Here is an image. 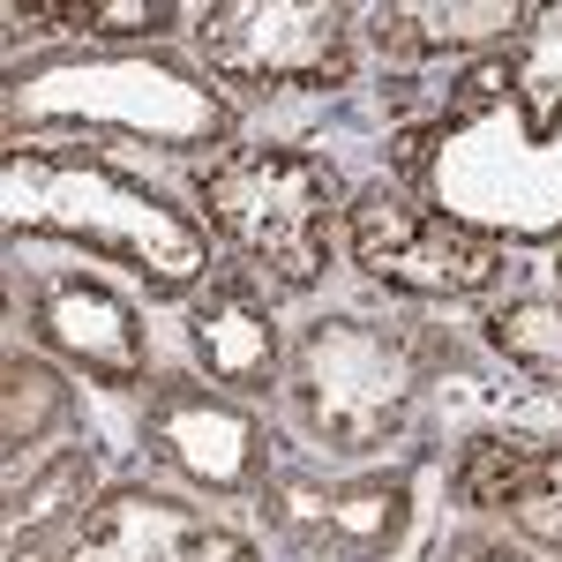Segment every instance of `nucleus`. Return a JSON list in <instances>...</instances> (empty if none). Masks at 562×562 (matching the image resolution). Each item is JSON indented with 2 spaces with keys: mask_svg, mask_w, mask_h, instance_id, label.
<instances>
[{
  "mask_svg": "<svg viewBox=\"0 0 562 562\" xmlns=\"http://www.w3.org/2000/svg\"><path fill=\"white\" fill-rule=\"evenodd\" d=\"M450 368V338L413 315H315L285 352V413L338 465H383L397 450L435 375Z\"/></svg>",
  "mask_w": 562,
  "mask_h": 562,
  "instance_id": "obj_4",
  "label": "nucleus"
},
{
  "mask_svg": "<svg viewBox=\"0 0 562 562\" xmlns=\"http://www.w3.org/2000/svg\"><path fill=\"white\" fill-rule=\"evenodd\" d=\"M0 375H8V413H0V442H8V473L38 450L45 435H60L68 420H76V383L53 368V360H38V352L8 346V360H0Z\"/></svg>",
  "mask_w": 562,
  "mask_h": 562,
  "instance_id": "obj_16",
  "label": "nucleus"
},
{
  "mask_svg": "<svg viewBox=\"0 0 562 562\" xmlns=\"http://www.w3.org/2000/svg\"><path fill=\"white\" fill-rule=\"evenodd\" d=\"M188 31L203 76L240 98H338L360 68V15L338 0H211Z\"/></svg>",
  "mask_w": 562,
  "mask_h": 562,
  "instance_id": "obj_6",
  "label": "nucleus"
},
{
  "mask_svg": "<svg viewBox=\"0 0 562 562\" xmlns=\"http://www.w3.org/2000/svg\"><path fill=\"white\" fill-rule=\"evenodd\" d=\"M23 301H31V338L60 368H76L83 383L98 390L158 383L150 375V323L121 285H105L90 270H45V278H31Z\"/></svg>",
  "mask_w": 562,
  "mask_h": 562,
  "instance_id": "obj_11",
  "label": "nucleus"
},
{
  "mask_svg": "<svg viewBox=\"0 0 562 562\" xmlns=\"http://www.w3.org/2000/svg\"><path fill=\"white\" fill-rule=\"evenodd\" d=\"M98 450L76 442V450H53L38 465H15L8 473V562L38 555V548H60L76 525L90 518L98 503Z\"/></svg>",
  "mask_w": 562,
  "mask_h": 562,
  "instance_id": "obj_14",
  "label": "nucleus"
},
{
  "mask_svg": "<svg viewBox=\"0 0 562 562\" xmlns=\"http://www.w3.org/2000/svg\"><path fill=\"white\" fill-rule=\"evenodd\" d=\"M435 562H540V555L518 548V540H503V532H458V540L435 548Z\"/></svg>",
  "mask_w": 562,
  "mask_h": 562,
  "instance_id": "obj_19",
  "label": "nucleus"
},
{
  "mask_svg": "<svg viewBox=\"0 0 562 562\" xmlns=\"http://www.w3.org/2000/svg\"><path fill=\"white\" fill-rule=\"evenodd\" d=\"M180 338L195 352L203 383H217L225 397H285V352H293V338L278 330L256 270H225L217 262L211 278L188 293Z\"/></svg>",
  "mask_w": 562,
  "mask_h": 562,
  "instance_id": "obj_12",
  "label": "nucleus"
},
{
  "mask_svg": "<svg viewBox=\"0 0 562 562\" xmlns=\"http://www.w3.org/2000/svg\"><path fill=\"white\" fill-rule=\"evenodd\" d=\"M390 180L503 256L562 248V45L540 31L458 68L390 128Z\"/></svg>",
  "mask_w": 562,
  "mask_h": 562,
  "instance_id": "obj_1",
  "label": "nucleus"
},
{
  "mask_svg": "<svg viewBox=\"0 0 562 562\" xmlns=\"http://www.w3.org/2000/svg\"><path fill=\"white\" fill-rule=\"evenodd\" d=\"M256 503L285 548L323 562H390L413 532V510H420L405 465H346V473L278 465Z\"/></svg>",
  "mask_w": 562,
  "mask_h": 562,
  "instance_id": "obj_9",
  "label": "nucleus"
},
{
  "mask_svg": "<svg viewBox=\"0 0 562 562\" xmlns=\"http://www.w3.org/2000/svg\"><path fill=\"white\" fill-rule=\"evenodd\" d=\"M548 23V8L532 0H390L360 15V38L383 53L397 76L413 68H442V60H480V53H503V45L532 38Z\"/></svg>",
  "mask_w": 562,
  "mask_h": 562,
  "instance_id": "obj_13",
  "label": "nucleus"
},
{
  "mask_svg": "<svg viewBox=\"0 0 562 562\" xmlns=\"http://www.w3.org/2000/svg\"><path fill=\"white\" fill-rule=\"evenodd\" d=\"M188 203L278 293H315L346 240V180L301 143H225L188 173Z\"/></svg>",
  "mask_w": 562,
  "mask_h": 562,
  "instance_id": "obj_5",
  "label": "nucleus"
},
{
  "mask_svg": "<svg viewBox=\"0 0 562 562\" xmlns=\"http://www.w3.org/2000/svg\"><path fill=\"white\" fill-rule=\"evenodd\" d=\"M23 562H262V548L166 487L121 480L90 503V518L60 548H38Z\"/></svg>",
  "mask_w": 562,
  "mask_h": 562,
  "instance_id": "obj_10",
  "label": "nucleus"
},
{
  "mask_svg": "<svg viewBox=\"0 0 562 562\" xmlns=\"http://www.w3.org/2000/svg\"><path fill=\"white\" fill-rule=\"evenodd\" d=\"M503 525H510L518 548L562 562V435H540V442H532L518 495L503 503Z\"/></svg>",
  "mask_w": 562,
  "mask_h": 562,
  "instance_id": "obj_18",
  "label": "nucleus"
},
{
  "mask_svg": "<svg viewBox=\"0 0 562 562\" xmlns=\"http://www.w3.org/2000/svg\"><path fill=\"white\" fill-rule=\"evenodd\" d=\"M346 262L383 285L397 301L420 307H458V301H495L503 278H510V256L495 240H480L473 225L428 211L413 188L397 180H360L346 203Z\"/></svg>",
  "mask_w": 562,
  "mask_h": 562,
  "instance_id": "obj_7",
  "label": "nucleus"
},
{
  "mask_svg": "<svg viewBox=\"0 0 562 562\" xmlns=\"http://www.w3.org/2000/svg\"><path fill=\"white\" fill-rule=\"evenodd\" d=\"M480 346L532 390L562 397V293H510L480 315Z\"/></svg>",
  "mask_w": 562,
  "mask_h": 562,
  "instance_id": "obj_15",
  "label": "nucleus"
},
{
  "mask_svg": "<svg viewBox=\"0 0 562 562\" xmlns=\"http://www.w3.org/2000/svg\"><path fill=\"white\" fill-rule=\"evenodd\" d=\"M143 450L211 503H256L278 473V435L262 413L203 375H158L143 390Z\"/></svg>",
  "mask_w": 562,
  "mask_h": 562,
  "instance_id": "obj_8",
  "label": "nucleus"
},
{
  "mask_svg": "<svg viewBox=\"0 0 562 562\" xmlns=\"http://www.w3.org/2000/svg\"><path fill=\"white\" fill-rule=\"evenodd\" d=\"M8 143H143L158 158H217L240 143V105L203 76V60H180L166 45L143 53H98V45H60L38 60H15L0 90Z\"/></svg>",
  "mask_w": 562,
  "mask_h": 562,
  "instance_id": "obj_3",
  "label": "nucleus"
},
{
  "mask_svg": "<svg viewBox=\"0 0 562 562\" xmlns=\"http://www.w3.org/2000/svg\"><path fill=\"white\" fill-rule=\"evenodd\" d=\"M555 270H562V248H555Z\"/></svg>",
  "mask_w": 562,
  "mask_h": 562,
  "instance_id": "obj_20",
  "label": "nucleus"
},
{
  "mask_svg": "<svg viewBox=\"0 0 562 562\" xmlns=\"http://www.w3.org/2000/svg\"><path fill=\"white\" fill-rule=\"evenodd\" d=\"M532 442L540 435H465L458 450H450V465H442V487H450V503L465 510V518H503V503L518 495L525 480V458H532Z\"/></svg>",
  "mask_w": 562,
  "mask_h": 562,
  "instance_id": "obj_17",
  "label": "nucleus"
},
{
  "mask_svg": "<svg viewBox=\"0 0 562 562\" xmlns=\"http://www.w3.org/2000/svg\"><path fill=\"white\" fill-rule=\"evenodd\" d=\"M0 217L8 248L60 240L128 270L150 301H188L217 270L211 225L98 143H0Z\"/></svg>",
  "mask_w": 562,
  "mask_h": 562,
  "instance_id": "obj_2",
  "label": "nucleus"
}]
</instances>
